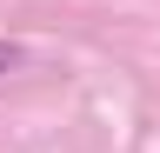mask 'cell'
Returning a JSON list of instances; mask_svg holds the SVG:
<instances>
[{
    "mask_svg": "<svg viewBox=\"0 0 160 153\" xmlns=\"http://www.w3.org/2000/svg\"><path fill=\"white\" fill-rule=\"evenodd\" d=\"M20 67H27V47H20V40H0V80L20 73Z\"/></svg>",
    "mask_w": 160,
    "mask_h": 153,
    "instance_id": "6da1fadb",
    "label": "cell"
}]
</instances>
